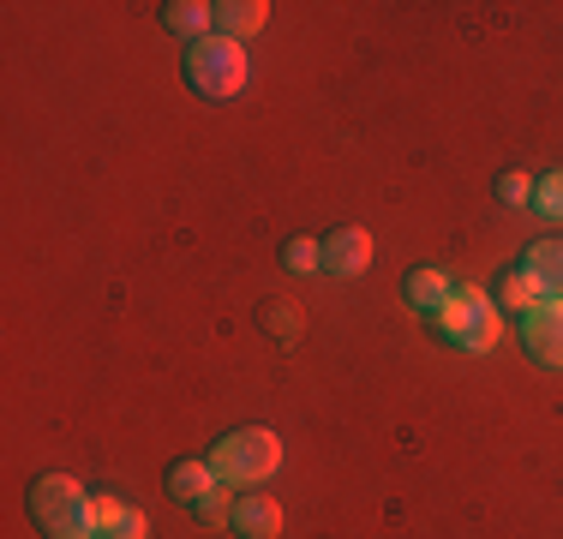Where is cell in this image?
Listing matches in <instances>:
<instances>
[{
    "mask_svg": "<svg viewBox=\"0 0 563 539\" xmlns=\"http://www.w3.org/2000/svg\"><path fill=\"white\" fill-rule=\"evenodd\" d=\"M31 521L48 539H97V497L66 474L31 480Z\"/></svg>",
    "mask_w": 563,
    "mask_h": 539,
    "instance_id": "6da1fadb",
    "label": "cell"
},
{
    "mask_svg": "<svg viewBox=\"0 0 563 539\" xmlns=\"http://www.w3.org/2000/svg\"><path fill=\"white\" fill-rule=\"evenodd\" d=\"M210 468H217L222 485H264L282 468V443H276V431H264V426L222 431V438L210 443Z\"/></svg>",
    "mask_w": 563,
    "mask_h": 539,
    "instance_id": "7a4b0ae2",
    "label": "cell"
},
{
    "mask_svg": "<svg viewBox=\"0 0 563 539\" xmlns=\"http://www.w3.org/2000/svg\"><path fill=\"white\" fill-rule=\"evenodd\" d=\"M180 66H186V85H192L198 97H210V102L234 97V90L246 85V48L228 43V36H198Z\"/></svg>",
    "mask_w": 563,
    "mask_h": 539,
    "instance_id": "3957f363",
    "label": "cell"
},
{
    "mask_svg": "<svg viewBox=\"0 0 563 539\" xmlns=\"http://www.w3.org/2000/svg\"><path fill=\"white\" fill-rule=\"evenodd\" d=\"M438 330H444L455 348H467V354H492V348H498L504 318H498V306H492L479 288H455L450 306L438 312Z\"/></svg>",
    "mask_w": 563,
    "mask_h": 539,
    "instance_id": "277c9868",
    "label": "cell"
},
{
    "mask_svg": "<svg viewBox=\"0 0 563 539\" xmlns=\"http://www.w3.org/2000/svg\"><path fill=\"white\" fill-rule=\"evenodd\" d=\"M521 348H528L540 366L563 372V300H545L521 318Z\"/></svg>",
    "mask_w": 563,
    "mask_h": 539,
    "instance_id": "5b68a950",
    "label": "cell"
},
{
    "mask_svg": "<svg viewBox=\"0 0 563 539\" xmlns=\"http://www.w3.org/2000/svg\"><path fill=\"white\" fill-rule=\"evenodd\" d=\"M372 264V234L366 228H336V234H324V276H360V270Z\"/></svg>",
    "mask_w": 563,
    "mask_h": 539,
    "instance_id": "8992f818",
    "label": "cell"
},
{
    "mask_svg": "<svg viewBox=\"0 0 563 539\" xmlns=\"http://www.w3.org/2000/svg\"><path fill=\"white\" fill-rule=\"evenodd\" d=\"M450 294H455V282L444 276V270H408V276H401V300H408L413 312H426L432 323L450 306Z\"/></svg>",
    "mask_w": 563,
    "mask_h": 539,
    "instance_id": "52a82bcc",
    "label": "cell"
},
{
    "mask_svg": "<svg viewBox=\"0 0 563 539\" xmlns=\"http://www.w3.org/2000/svg\"><path fill=\"white\" fill-rule=\"evenodd\" d=\"M234 534H240V539H276V534H282V509H276V497H264V492H240V497H234Z\"/></svg>",
    "mask_w": 563,
    "mask_h": 539,
    "instance_id": "ba28073f",
    "label": "cell"
},
{
    "mask_svg": "<svg viewBox=\"0 0 563 539\" xmlns=\"http://www.w3.org/2000/svg\"><path fill=\"white\" fill-rule=\"evenodd\" d=\"M264 0H222V7H210V36H228V43H240V36L264 31Z\"/></svg>",
    "mask_w": 563,
    "mask_h": 539,
    "instance_id": "9c48e42d",
    "label": "cell"
},
{
    "mask_svg": "<svg viewBox=\"0 0 563 539\" xmlns=\"http://www.w3.org/2000/svg\"><path fill=\"white\" fill-rule=\"evenodd\" d=\"M545 300H552V294L528 276V264H521V270L509 264L504 276H498V294H492V306H504V312H516V318H528L533 306H545Z\"/></svg>",
    "mask_w": 563,
    "mask_h": 539,
    "instance_id": "30bf717a",
    "label": "cell"
},
{
    "mask_svg": "<svg viewBox=\"0 0 563 539\" xmlns=\"http://www.w3.org/2000/svg\"><path fill=\"white\" fill-rule=\"evenodd\" d=\"M97 539H151V521L120 497H97Z\"/></svg>",
    "mask_w": 563,
    "mask_h": 539,
    "instance_id": "8fae6325",
    "label": "cell"
},
{
    "mask_svg": "<svg viewBox=\"0 0 563 539\" xmlns=\"http://www.w3.org/2000/svg\"><path fill=\"white\" fill-rule=\"evenodd\" d=\"M528 276L540 282L552 300H563V240L552 234V240H533L528 246Z\"/></svg>",
    "mask_w": 563,
    "mask_h": 539,
    "instance_id": "7c38bea8",
    "label": "cell"
},
{
    "mask_svg": "<svg viewBox=\"0 0 563 539\" xmlns=\"http://www.w3.org/2000/svg\"><path fill=\"white\" fill-rule=\"evenodd\" d=\"M163 480H168V492H174V497H186V504H198V497H205L210 485H222L210 462H174Z\"/></svg>",
    "mask_w": 563,
    "mask_h": 539,
    "instance_id": "4fadbf2b",
    "label": "cell"
},
{
    "mask_svg": "<svg viewBox=\"0 0 563 539\" xmlns=\"http://www.w3.org/2000/svg\"><path fill=\"white\" fill-rule=\"evenodd\" d=\"M163 24L174 36H192V43H198V31H210V7H205V0H168Z\"/></svg>",
    "mask_w": 563,
    "mask_h": 539,
    "instance_id": "5bb4252c",
    "label": "cell"
},
{
    "mask_svg": "<svg viewBox=\"0 0 563 539\" xmlns=\"http://www.w3.org/2000/svg\"><path fill=\"white\" fill-rule=\"evenodd\" d=\"M192 516H198V528H228V521H234V504H228L222 485H210V492L192 504Z\"/></svg>",
    "mask_w": 563,
    "mask_h": 539,
    "instance_id": "9a60e30c",
    "label": "cell"
},
{
    "mask_svg": "<svg viewBox=\"0 0 563 539\" xmlns=\"http://www.w3.org/2000/svg\"><path fill=\"white\" fill-rule=\"evenodd\" d=\"M533 210H540L545 222H563V168L545 174V180H533Z\"/></svg>",
    "mask_w": 563,
    "mask_h": 539,
    "instance_id": "2e32d148",
    "label": "cell"
},
{
    "mask_svg": "<svg viewBox=\"0 0 563 539\" xmlns=\"http://www.w3.org/2000/svg\"><path fill=\"white\" fill-rule=\"evenodd\" d=\"M282 264H288V270H300V276H306V270H324V246H318V240H288V246H282Z\"/></svg>",
    "mask_w": 563,
    "mask_h": 539,
    "instance_id": "e0dca14e",
    "label": "cell"
},
{
    "mask_svg": "<svg viewBox=\"0 0 563 539\" xmlns=\"http://www.w3.org/2000/svg\"><path fill=\"white\" fill-rule=\"evenodd\" d=\"M498 198L504 205H533V180L528 174H498Z\"/></svg>",
    "mask_w": 563,
    "mask_h": 539,
    "instance_id": "ac0fdd59",
    "label": "cell"
},
{
    "mask_svg": "<svg viewBox=\"0 0 563 539\" xmlns=\"http://www.w3.org/2000/svg\"><path fill=\"white\" fill-rule=\"evenodd\" d=\"M264 330H282V336H294V312H264Z\"/></svg>",
    "mask_w": 563,
    "mask_h": 539,
    "instance_id": "d6986e66",
    "label": "cell"
}]
</instances>
